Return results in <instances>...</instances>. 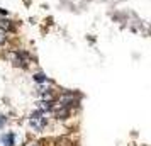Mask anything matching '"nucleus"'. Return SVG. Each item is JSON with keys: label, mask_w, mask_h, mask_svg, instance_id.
I'll return each mask as SVG.
<instances>
[{"label": "nucleus", "mask_w": 151, "mask_h": 146, "mask_svg": "<svg viewBox=\"0 0 151 146\" xmlns=\"http://www.w3.org/2000/svg\"><path fill=\"white\" fill-rule=\"evenodd\" d=\"M7 58L10 60L12 65H15V66H24V65H26L24 53H19V51H10V53L7 55Z\"/></svg>", "instance_id": "f03ea898"}, {"label": "nucleus", "mask_w": 151, "mask_h": 146, "mask_svg": "<svg viewBox=\"0 0 151 146\" xmlns=\"http://www.w3.org/2000/svg\"><path fill=\"white\" fill-rule=\"evenodd\" d=\"M34 80L36 82H39V83H44V82H46V77H44V73H36Z\"/></svg>", "instance_id": "0eeeda50"}, {"label": "nucleus", "mask_w": 151, "mask_h": 146, "mask_svg": "<svg viewBox=\"0 0 151 146\" xmlns=\"http://www.w3.org/2000/svg\"><path fill=\"white\" fill-rule=\"evenodd\" d=\"M37 109H39V111L41 112H48V111H53V102H49V100H39V102H37Z\"/></svg>", "instance_id": "7ed1b4c3"}, {"label": "nucleus", "mask_w": 151, "mask_h": 146, "mask_svg": "<svg viewBox=\"0 0 151 146\" xmlns=\"http://www.w3.org/2000/svg\"><path fill=\"white\" fill-rule=\"evenodd\" d=\"M2 143H4V146H12L14 145V132H9V134H4L2 136Z\"/></svg>", "instance_id": "20e7f679"}, {"label": "nucleus", "mask_w": 151, "mask_h": 146, "mask_svg": "<svg viewBox=\"0 0 151 146\" xmlns=\"http://www.w3.org/2000/svg\"><path fill=\"white\" fill-rule=\"evenodd\" d=\"M4 126H5V119L0 116V127H4Z\"/></svg>", "instance_id": "1a4fd4ad"}, {"label": "nucleus", "mask_w": 151, "mask_h": 146, "mask_svg": "<svg viewBox=\"0 0 151 146\" xmlns=\"http://www.w3.org/2000/svg\"><path fill=\"white\" fill-rule=\"evenodd\" d=\"M55 146H73V143L68 138H60V139H56Z\"/></svg>", "instance_id": "423d86ee"}, {"label": "nucleus", "mask_w": 151, "mask_h": 146, "mask_svg": "<svg viewBox=\"0 0 151 146\" xmlns=\"http://www.w3.org/2000/svg\"><path fill=\"white\" fill-rule=\"evenodd\" d=\"M46 124H48V119L44 117V112H41L39 109H37L36 112L31 114V117H29V126H31L32 129L41 131V129L46 127Z\"/></svg>", "instance_id": "f257e3e1"}, {"label": "nucleus", "mask_w": 151, "mask_h": 146, "mask_svg": "<svg viewBox=\"0 0 151 146\" xmlns=\"http://www.w3.org/2000/svg\"><path fill=\"white\" fill-rule=\"evenodd\" d=\"M5 39H7L5 31H2V29H0V44H4V42H5Z\"/></svg>", "instance_id": "6e6552de"}, {"label": "nucleus", "mask_w": 151, "mask_h": 146, "mask_svg": "<svg viewBox=\"0 0 151 146\" xmlns=\"http://www.w3.org/2000/svg\"><path fill=\"white\" fill-rule=\"evenodd\" d=\"M0 29L2 31H14V24L9 21V19H2L0 21Z\"/></svg>", "instance_id": "39448f33"}]
</instances>
